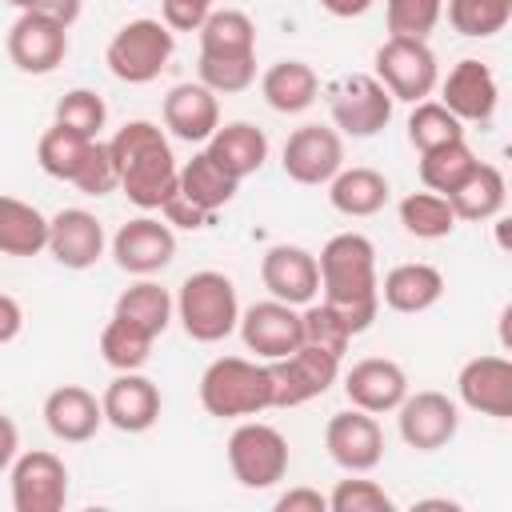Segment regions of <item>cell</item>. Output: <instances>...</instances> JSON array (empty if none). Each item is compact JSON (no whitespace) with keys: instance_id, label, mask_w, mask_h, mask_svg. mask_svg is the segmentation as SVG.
Masks as SVG:
<instances>
[{"instance_id":"obj_46","label":"cell","mask_w":512,"mask_h":512,"mask_svg":"<svg viewBox=\"0 0 512 512\" xmlns=\"http://www.w3.org/2000/svg\"><path fill=\"white\" fill-rule=\"evenodd\" d=\"M160 216H164V224H168V228H180V232H200V228H208V224H212V212H204L200 204H192L180 188L160 204Z\"/></svg>"},{"instance_id":"obj_26","label":"cell","mask_w":512,"mask_h":512,"mask_svg":"<svg viewBox=\"0 0 512 512\" xmlns=\"http://www.w3.org/2000/svg\"><path fill=\"white\" fill-rule=\"evenodd\" d=\"M264 104L280 116H300L320 100V76L304 60H276L260 76Z\"/></svg>"},{"instance_id":"obj_1","label":"cell","mask_w":512,"mask_h":512,"mask_svg":"<svg viewBox=\"0 0 512 512\" xmlns=\"http://www.w3.org/2000/svg\"><path fill=\"white\" fill-rule=\"evenodd\" d=\"M316 268H320V300L344 320L352 336L368 332L380 312L376 244L364 232H336L324 240Z\"/></svg>"},{"instance_id":"obj_51","label":"cell","mask_w":512,"mask_h":512,"mask_svg":"<svg viewBox=\"0 0 512 512\" xmlns=\"http://www.w3.org/2000/svg\"><path fill=\"white\" fill-rule=\"evenodd\" d=\"M16 452H20V428L8 412H0V472L16 460Z\"/></svg>"},{"instance_id":"obj_25","label":"cell","mask_w":512,"mask_h":512,"mask_svg":"<svg viewBox=\"0 0 512 512\" xmlns=\"http://www.w3.org/2000/svg\"><path fill=\"white\" fill-rule=\"evenodd\" d=\"M376 292H380V304L384 308H392L400 316H416V312H428L432 304H440V296H444V272L436 264L408 260V264L388 268Z\"/></svg>"},{"instance_id":"obj_35","label":"cell","mask_w":512,"mask_h":512,"mask_svg":"<svg viewBox=\"0 0 512 512\" xmlns=\"http://www.w3.org/2000/svg\"><path fill=\"white\" fill-rule=\"evenodd\" d=\"M152 344H156V336L144 332V328H136L124 316H112L100 328V356L116 372H140L148 364V356H152Z\"/></svg>"},{"instance_id":"obj_23","label":"cell","mask_w":512,"mask_h":512,"mask_svg":"<svg viewBox=\"0 0 512 512\" xmlns=\"http://www.w3.org/2000/svg\"><path fill=\"white\" fill-rule=\"evenodd\" d=\"M160 116H164V128L176 140H184V144H208V136L220 128V100L200 80L196 84L188 80V84L168 88V96L160 104Z\"/></svg>"},{"instance_id":"obj_11","label":"cell","mask_w":512,"mask_h":512,"mask_svg":"<svg viewBox=\"0 0 512 512\" xmlns=\"http://www.w3.org/2000/svg\"><path fill=\"white\" fill-rule=\"evenodd\" d=\"M280 168L288 180L320 188L344 168V136L332 124H300L280 148Z\"/></svg>"},{"instance_id":"obj_45","label":"cell","mask_w":512,"mask_h":512,"mask_svg":"<svg viewBox=\"0 0 512 512\" xmlns=\"http://www.w3.org/2000/svg\"><path fill=\"white\" fill-rule=\"evenodd\" d=\"M68 184L80 188L84 196H108V192L120 188V176H116V160L108 152V140H92L88 144V152H84V160H80V168H76V176Z\"/></svg>"},{"instance_id":"obj_10","label":"cell","mask_w":512,"mask_h":512,"mask_svg":"<svg viewBox=\"0 0 512 512\" xmlns=\"http://www.w3.org/2000/svg\"><path fill=\"white\" fill-rule=\"evenodd\" d=\"M8 488L16 512H60L68 504V464L48 448L16 452L8 464Z\"/></svg>"},{"instance_id":"obj_52","label":"cell","mask_w":512,"mask_h":512,"mask_svg":"<svg viewBox=\"0 0 512 512\" xmlns=\"http://www.w3.org/2000/svg\"><path fill=\"white\" fill-rule=\"evenodd\" d=\"M328 16H336V20H356V16H364L376 0H316Z\"/></svg>"},{"instance_id":"obj_47","label":"cell","mask_w":512,"mask_h":512,"mask_svg":"<svg viewBox=\"0 0 512 512\" xmlns=\"http://www.w3.org/2000/svg\"><path fill=\"white\" fill-rule=\"evenodd\" d=\"M216 0H160V20L172 32H200Z\"/></svg>"},{"instance_id":"obj_44","label":"cell","mask_w":512,"mask_h":512,"mask_svg":"<svg viewBox=\"0 0 512 512\" xmlns=\"http://www.w3.org/2000/svg\"><path fill=\"white\" fill-rule=\"evenodd\" d=\"M200 84L216 96H232L256 84V56H200Z\"/></svg>"},{"instance_id":"obj_17","label":"cell","mask_w":512,"mask_h":512,"mask_svg":"<svg viewBox=\"0 0 512 512\" xmlns=\"http://www.w3.org/2000/svg\"><path fill=\"white\" fill-rule=\"evenodd\" d=\"M324 448L336 468L372 472L384 460V432L372 412L344 408V412H332V420L324 424Z\"/></svg>"},{"instance_id":"obj_49","label":"cell","mask_w":512,"mask_h":512,"mask_svg":"<svg viewBox=\"0 0 512 512\" xmlns=\"http://www.w3.org/2000/svg\"><path fill=\"white\" fill-rule=\"evenodd\" d=\"M24 332V308L16 296L0 292V344H12Z\"/></svg>"},{"instance_id":"obj_9","label":"cell","mask_w":512,"mask_h":512,"mask_svg":"<svg viewBox=\"0 0 512 512\" xmlns=\"http://www.w3.org/2000/svg\"><path fill=\"white\" fill-rule=\"evenodd\" d=\"M272 372V408H300L316 396H324L340 380V356L300 344L280 360H268Z\"/></svg>"},{"instance_id":"obj_16","label":"cell","mask_w":512,"mask_h":512,"mask_svg":"<svg viewBox=\"0 0 512 512\" xmlns=\"http://www.w3.org/2000/svg\"><path fill=\"white\" fill-rule=\"evenodd\" d=\"M440 104L460 120V124H488L496 104H500V84L496 72L476 60L464 56L448 68V76L440 80Z\"/></svg>"},{"instance_id":"obj_33","label":"cell","mask_w":512,"mask_h":512,"mask_svg":"<svg viewBox=\"0 0 512 512\" xmlns=\"http://www.w3.org/2000/svg\"><path fill=\"white\" fill-rule=\"evenodd\" d=\"M200 56H256V24L240 8H212L200 24Z\"/></svg>"},{"instance_id":"obj_18","label":"cell","mask_w":512,"mask_h":512,"mask_svg":"<svg viewBox=\"0 0 512 512\" xmlns=\"http://www.w3.org/2000/svg\"><path fill=\"white\" fill-rule=\"evenodd\" d=\"M456 396L464 408L480 416L508 420L512 416V360L504 352H484V356L464 360L456 376Z\"/></svg>"},{"instance_id":"obj_39","label":"cell","mask_w":512,"mask_h":512,"mask_svg":"<svg viewBox=\"0 0 512 512\" xmlns=\"http://www.w3.org/2000/svg\"><path fill=\"white\" fill-rule=\"evenodd\" d=\"M52 124H60V128H68L84 140H100V128L108 124V104L92 88H68L56 100V120Z\"/></svg>"},{"instance_id":"obj_20","label":"cell","mask_w":512,"mask_h":512,"mask_svg":"<svg viewBox=\"0 0 512 512\" xmlns=\"http://www.w3.org/2000/svg\"><path fill=\"white\" fill-rule=\"evenodd\" d=\"M260 280L268 288L272 300H284L292 308H304L320 296V268H316V252L300 248V244H272L260 256Z\"/></svg>"},{"instance_id":"obj_38","label":"cell","mask_w":512,"mask_h":512,"mask_svg":"<svg viewBox=\"0 0 512 512\" xmlns=\"http://www.w3.org/2000/svg\"><path fill=\"white\" fill-rule=\"evenodd\" d=\"M460 136H464V124L440 100H416L412 104V112H408V144L416 152L440 148V144L460 140Z\"/></svg>"},{"instance_id":"obj_32","label":"cell","mask_w":512,"mask_h":512,"mask_svg":"<svg viewBox=\"0 0 512 512\" xmlns=\"http://www.w3.org/2000/svg\"><path fill=\"white\" fill-rule=\"evenodd\" d=\"M112 316H124V320H132L136 328L160 336V332L176 320V300H172V292H168L164 284H156L152 276H136V284H128V288L116 296Z\"/></svg>"},{"instance_id":"obj_37","label":"cell","mask_w":512,"mask_h":512,"mask_svg":"<svg viewBox=\"0 0 512 512\" xmlns=\"http://www.w3.org/2000/svg\"><path fill=\"white\" fill-rule=\"evenodd\" d=\"M452 32L468 40H488L508 28L512 20V0H444Z\"/></svg>"},{"instance_id":"obj_5","label":"cell","mask_w":512,"mask_h":512,"mask_svg":"<svg viewBox=\"0 0 512 512\" xmlns=\"http://www.w3.org/2000/svg\"><path fill=\"white\" fill-rule=\"evenodd\" d=\"M176 52V32L156 16H136L116 28L104 48V64L120 84H152Z\"/></svg>"},{"instance_id":"obj_2","label":"cell","mask_w":512,"mask_h":512,"mask_svg":"<svg viewBox=\"0 0 512 512\" xmlns=\"http://www.w3.org/2000/svg\"><path fill=\"white\" fill-rule=\"evenodd\" d=\"M108 152L116 160L120 192L128 196V204H136L140 212H160V204L176 192L180 172L164 128L152 120H128L108 140Z\"/></svg>"},{"instance_id":"obj_31","label":"cell","mask_w":512,"mask_h":512,"mask_svg":"<svg viewBox=\"0 0 512 512\" xmlns=\"http://www.w3.org/2000/svg\"><path fill=\"white\" fill-rule=\"evenodd\" d=\"M44 248L48 216L20 196H0V256H40Z\"/></svg>"},{"instance_id":"obj_36","label":"cell","mask_w":512,"mask_h":512,"mask_svg":"<svg viewBox=\"0 0 512 512\" xmlns=\"http://www.w3.org/2000/svg\"><path fill=\"white\" fill-rule=\"evenodd\" d=\"M476 164H480V160H476V152H472V144H468L464 136H460V140H448V144H440V148L420 152V184H424L428 192L448 196Z\"/></svg>"},{"instance_id":"obj_12","label":"cell","mask_w":512,"mask_h":512,"mask_svg":"<svg viewBox=\"0 0 512 512\" xmlns=\"http://www.w3.org/2000/svg\"><path fill=\"white\" fill-rule=\"evenodd\" d=\"M396 428H400V440L408 448L440 452L460 432V408H456V400L448 392L420 388V392H408L396 404Z\"/></svg>"},{"instance_id":"obj_15","label":"cell","mask_w":512,"mask_h":512,"mask_svg":"<svg viewBox=\"0 0 512 512\" xmlns=\"http://www.w3.org/2000/svg\"><path fill=\"white\" fill-rule=\"evenodd\" d=\"M4 48H8V60L20 72L48 76L68 56V28L56 24V20H48V16H40V12H20L12 20V28H8Z\"/></svg>"},{"instance_id":"obj_8","label":"cell","mask_w":512,"mask_h":512,"mask_svg":"<svg viewBox=\"0 0 512 512\" xmlns=\"http://www.w3.org/2000/svg\"><path fill=\"white\" fill-rule=\"evenodd\" d=\"M376 80L388 88L392 100H428L440 84V64H436V52L428 48V40H412V36H388L376 56Z\"/></svg>"},{"instance_id":"obj_34","label":"cell","mask_w":512,"mask_h":512,"mask_svg":"<svg viewBox=\"0 0 512 512\" xmlns=\"http://www.w3.org/2000/svg\"><path fill=\"white\" fill-rule=\"evenodd\" d=\"M396 216H400V228H404L408 236H416V240H444V236H452V228L460 224L456 212H452V204H448V196L428 192V188H424V192H408V196L400 200Z\"/></svg>"},{"instance_id":"obj_24","label":"cell","mask_w":512,"mask_h":512,"mask_svg":"<svg viewBox=\"0 0 512 512\" xmlns=\"http://www.w3.org/2000/svg\"><path fill=\"white\" fill-rule=\"evenodd\" d=\"M44 424L64 444H84L100 432L104 408L84 384H60L44 396Z\"/></svg>"},{"instance_id":"obj_40","label":"cell","mask_w":512,"mask_h":512,"mask_svg":"<svg viewBox=\"0 0 512 512\" xmlns=\"http://www.w3.org/2000/svg\"><path fill=\"white\" fill-rule=\"evenodd\" d=\"M88 144H92V140H84V136L60 128V124H52V128L36 140V164H40L48 176H56V180H72L76 168H80V160H84V152H88Z\"/></svg>"},{"instance_id":"obj_3","label":"cell","mask_w":512,"mask_h":512,"mask_svg":"<svg viewBox=\"0 0 512 512\" xmlns=\"http://www.w3.org/2000/svg\"><path fill=\"white\" fill-rule=\"evenodd\" d=\"M200 404L216 420H248L272 408L268 360L216 356L200 376Z\"/></svg>"},{"instance_id":"obj_48","label":"cell","mask_w":512,"mask_h":512,"mask_svg":"<svg viewBox=\"0 0 512 512\" xmlns=\"http://www.w3.org/2000/svg\"><path fill=\"white\" fill-rule=\"evenodd\" d=\"M276 512H328V496L320 488H288L276 496Z\"/></svg>"},{"instance_id":"obj_13","label":"cell","mask_w":512,"mask_h":512,"mask_svg":"<svg viewBox=\"0 0 512 512\" xmlns=\"http://www.w3.org/2000/svg\"><path fill=\"white\" fill-rule=\"evenodd\" d=\"M108 248H112V260L128 276H156L176 260V228L144 212L136 220H124L116 236L108 240Z\"/></svg>"},{"instance_id":"obj_30","label":"cell","mask_w":512,"mask_h":512,"mask_svg":"<svg viewBox=\"0 0 512 512\" xmlns=\"http://www.w3.org/2000/svg\"><path fill=\"white\" fill-rule=\"evenodd\" d=\"M176 188H180L192 204H200L204 212L216 216L224 204H232L240 180H236L228 168H220V164L208 156V148H204V152H196L192 160L180 164V172H176Z\"/></svg>"},{"instance_id":"obj_6","label":"cell","mask_w":512,"mask_h":512,"mask_svg":"<svg viewBox=\"0 0 512 512\" xmlns=\"http://www.w3.org/2000/svg\"><path fill=\"white\" fill-rule=\"evenodd\" d=\"M332 128L352 140H368L388 128L392 120V96L372 72H344L324 88Z\"/></svg>"},{"instance_id":"obj_27","label":"cell","mask_w":512,"mask_h":512,"mask_svg":"<svg viewBox=\"0 0 512 512\" xmlns=\"http://www.w3.org/2000/svg\"><path fill=\"white\" fill-rule=\"evenodd\" d=\"M392 196V184L384 172L368 168V164H352V168H340L332 180H328V204L340 212V216H352V220H364V216H376Z\"/></svg>"},{"instance_id":"obj_14","label":"cell","mask_w":512,"mask_h":512,"mask_svg":"<svg viewBox=\"0 0 512 512\" xmlns=\"http://www.w3.org/2000/svg\"><path fill=\"white\" fill-rule=\"evenodd\" d=\"M236 332L244 340V348L256 356V360H280L288 356L292 348L304 344V332H300V308L284 304V300H256L240 312L236 320Z\"/></svg>"},{"instance_id":"obj_54","label":"cell","mask_w":512,"mask_h":512,"mask_svg":"<svg viewBox=\"0 0 512 512\" xmlns=\"http://www.w3.org/2000/svg\"><path fill=\"white\" fill-rule=\"evenodd\" d=\"M4 4H12V8H20V12H28L36 0H4Z\"/></svg>"},{"instance_id":"obj_4","label":"cell","mask_w":512,"mask_h":512,"mask_svg":"<svg viewBox=\"0 0 512 512\" xmlns=\"http://www.w3.org/2000/svg\"><path fill=\"white\" fill-rule=\"evenodd\" d=\"M172 300H176V320H180L188 340L220 344L224 336L236 332L240 300H236L232 276H224L216 268H200V272L184 276V284H180V292Z\"/></svg>"},{"instance_id":"obj_22","label":"cell","mask_w":512,"mask_h":512,"mask_svg":"<svg viewBox=\"0 0 512 512\" xmlns=\"http://www.w3.org/2000/svg\"><path fill=\"white\" fill-rule=\"evenodd\" d=\"M160 404H164L160 388L144 372H116V380L100 396L104 424H112L116 432H128V436L148 432L160 420Z\"/></svg>"},{"instance_id":"obj_19","label":"cell","mask_w":512,"mask_h":512,"mask_svg":"<svg viewBox=\"0 0 512 512\" xmlns=\"http://www.w3.org/2000/svg\"><path fill=\"white\" fill-rule=\"evenodd\" d=\"M108 248L104 224L96 220V212L88 208H60L56 216H48V256L68 268V272H84L92 268Z\"/></svg>"},{"instance_id":"obj_43","label":"cell","mask_w":512,"mask_h":512,"mask_svg":"<svg viewBox=\"0 0 512 512\" xmlns=\"http://www.w3.org/2000/svg\"><path fill=\"white\" fill-rule=\"evenodd\" d=\"M300 332H304V344H316L332 356H344L352 344V332L344 328V320L324 300H312L300 308Z\"/></svg>"},{"instance_id":"obj_41","label":"cell","mask_w":512,"mask_h":512,"mask_svg":"<svg viewBox=\"0 0 512 512\" xmlns=\"http://www.w3.org/2000/svg\"><path fill=\"white\" fill-rule=\"evenodd\" d=\"M444 16V0H384V20H388V36H412V40H428L432 28Z\"/></svg>"},{"instance_id":"obj_42","label":"cell","mask_w":512,"mask_h":512,"mask_svg":"<svg viewBox=\"0 0 512 512\" xmlns=\"http://www.w3.org/2000/svg\"><path fill=\"white\" fill-rule=\"evenodd\" d=\"M328 512H396V500L376 480H364V472H348L328 492Z\"/></svg>"},{"instance_id":"obj_28","label":"cell","mask_w":512,"mask_h":512,"mask_svg":"<svg viewBox=\"0 0 512 512\" xmlns=\"http://www.w3.org/2000/svg\"><path fill=\"white\" fill-rule=\"evenodd\" d=\"M208 156L220 168H228L236 180H244V176H252V172L264 168V160H268V136H264V128H256L248 120H228V124H220L208 136Z\"/></svg>"},{"instance_id":"obj_7","label":"cell","mask_w":512,"mask_h":512,"mask_svg":"<svg viewBox=\"0 0 512 512\" xmlns=\"http://www.w3.org/2000/svg\"><path fill=\"white\" fill-rule=\"evenodd\" d=\"M228 468L244 488H272L288 476V440L280 428L264 424V420H240L228 436Z\"/></svg>"},{"instance_id":"obj_21","label":"cell","mask_w":512,"mask_h":512,"mask_svg":"<svg viewBox=\"0 0 512 512\" xmlns=\"http://www.w3.org/2000/svg\"><path fill=\"white\" fill-rule=\"evenodd\" d=\"M344 396L352 408L384 416L408 396V372L388 356H364L344 372Z\"/></svg>"},{"instance_id":"obj_50","label":"cell","mask_w":512,"mask_h":512,"mask_svg":"<svg viewBox=\"0 0 512 512\" xmlns=\"http://www.w3.org/2000/svg\"><path fill=\"white\" fill-rule=\"evenodd\" d=\"M80 8H84V0H36L28 12H40V16H48V20L72 28V24L80 20Z\"/></svg>"},{"instance_id":"obj_53","label":"cell","mask_w":512,"mask_h":512,"mask_svg":"<svg viewBox=\"0 0 512 512\" xmlns=\"http://www.w3.org/2000/svg\"><path fill=\"white\" fill-rule=\"evenodd\" d=\"M416 508H448V512H456L460 504H456V500H420Z\"/></svg>"},{"instance_id":"obj_29","label":"cell","mask_w":512,"mask_h":512,"mask_svg":"<svg viewBox=\"0 0 512 512\" xmlns=\"http://www.w3.org/2000/svg\"><path fill=\"white\" fill-rule=\"evenodd\" d=\"M448 204L456 212V220H468V224H484V220H496L508 204V184H504V172L496 164H476L452 192H448Z\"/></svg>"}]
</instances>
